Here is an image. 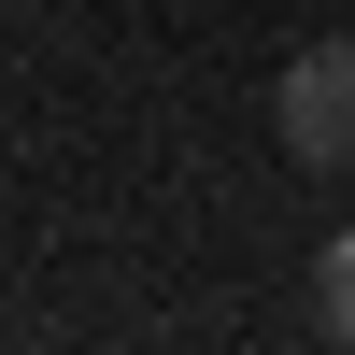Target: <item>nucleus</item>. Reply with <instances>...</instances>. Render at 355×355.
I'll use <instances>...</instances> for the list:
<instances>
[{
  "mask_svg": "<svg viewBox=\"0 0 355 355\" xmlns=\"http://www.w3.org/2000/svg\"><path fill=\"white\" fill-rule=\"evenodd\" d=\"M313 327H327V341H355V227L313 256Z\"/></svg>",
  "mask_w": 355,
  "mask_h": 355,
  "instance_id": "obj_2",
  "label": "nucleus"
},
{
  "mask_svg": "<svg viewBox=\"0 0 355 355\" xmlns=\"http://www.w3.org/2000/svg\"><path fill=\"white\" fill-rule=\"evenodd\" d=\"M270 128L299 171H355V43H299L270 85Z\"/></svg>",
  "mask_w": 355,
  "mask_h": 355,
  "instance_id": "obj_1",
  "label": "nucleus"
}]
</instances>
